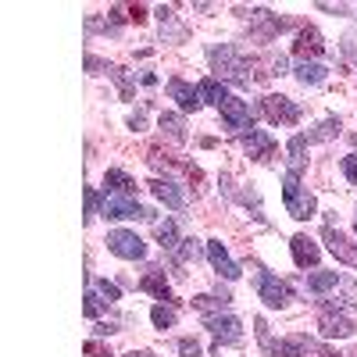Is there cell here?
<instances>
[{
    "label": "cell",
    "mask_w": 357,
    "mask_h": 357,
    "mask_svg": "<svg viewBox=\"0 0 357 357\" xmlns=\"http://www.w3.org/2000/svg\"><path fill=\"white\" fill-rule=\"evenodd\" d=\"M207 61H211V68H215L218 79H232V82H240V86H250V61L236 54V47H229V43L211 47V50H207Z\"/></svg>",
    "instance_id": "obj_1"
},
{
    "label": "cell",
    "mask_w": 357,
    "mask_h": 357,
    "mask_svg": "<svg viewBox=\"0 0 357 357\" xmlns=\"http://www.w3.org/2000/svg\"><path fill=\"white\" fill-rule=\"evenodd\" d=\"M282 204H286V211L296 218V222H307V218H314V193L301 183V175H293V172H286L282 175Z\"/></svg>",
    "instance_id": "obj_2"
},
{
    "label": "cell",
    "mask_w": 357,
    "mask_h": 357,
    "mask_svg": "<svg viewBox=\"0 0 357 357\" xmlns=\"http://www.w3.org/2000/svg\"><path fill=\"white\" fill-rule=\"evenodd\" d=\"M100 215L104 218H132V222H154V211L139 207L132 197H114V193H104L100 200Z\"/></svg>",
    "instance_id": "obj_3"
},
{
    "label": "cell",
    "mask_w": 357,
    "mask_h": 357,
    "mask_svg": "<svg viewBox=\"0 0 357 357\" xmlns=\"http://www.w3.org/2000/svg\"><path fill=\"white\" fill-rule=\"evenodd\" d=\"M261 107H250L247 100H240V97H229L225 104H222V122H225V129L229 132H247V129H254V114H257Z\"/></svg>",
    "instance_id": "obj_4"
},
{
    "label": "cell",
    "mask_w": 357,
    "mask_h": 357,
    "mask_svg": "<svg viewBox=\"0 0 357 357\" xmlns=\"http://www.w3.org/2000/svg\"><path fill=\"white\" fill-rule=\"evenodd\" d=\"M261 114L272 126H296V122H301V107H296L289 97H275V93L261 100Z\"/></svg>",
    "instance_id": "obj_5"
},
{
    "label": "cell",
    "mask_w": 357,
    "mask_h": 357,
    "mask_svg": "<svg viewBox=\"0 0 357 357\" xmlns=\"http://www.w3.org/2000/svg\"><path fill=\"white\" fill-rule=\"evenodd\" d=\"M107 250H111L114 257L139 261V257L146 254V243L139 240L136 232H129V229H114V232H107Z\"/></svg>",
    "instance_id": "obj_6"
},
{
    "label": "cell",
    "mask_w": 357,
    "mask_h": 357,
    "mask_svg": "<svg viewBox=\"0 0 357 357\" xmlns=\"http://www.w3.org/2000/svg\"><path fill=\"white\" fill-rule=\"evenodd\" d=\"M257 296L268 307H286L293 301V289L282 279H275L272 272H257Z\"/></svg>",
    "instance_id": "obj_7"
},
{
    "label": "cell",
    "mask_w": 357,
    "mask_h": 357,
    "mask_svg": "<svg viewBox=\"0 0 357 357\" xmlns=\"http://www.w3.org/2000/svg\"><path fill=\"white\" fill-rule=\"evenodd\" d=\"M204 325L211 329V336H215L218 347H222V343H240V340H243V325H240V318H236V314H207Z\"/></svg>",
    "instance_id": "obj_8"
},
{
    "label": "cell",
    "mask_w": 357,
    "mask_h": 357,
    "mask_svg": "<svg viewBox=\"0 0 357 357\" xmlns=\"http://www.w3.org/2000/svg\"><path fill=\"white\" fill-rule=\"evenodd\" d=\"M318 329H321V336H325V340H347V336L354 333V321H350L343 311H329V307H321V314H318Z\"/></svg>",
    "instance_id": "obj_9"
},
{
    "label": "cell",
    "mask_w": 357,
    "mask_h": 357,
    "mask_svg": "<svg viewBox=\"0 0 357 357\" xmlns=\"http://www.w3.org/2000/svg\"><path fill=\"white\" fill-rule=\"evenodd\" d=\"M207 261H211V268H215L222 279H229V282L240 279V264L229 257V250H225L222 240H207Z\"/></svg>",
    "instance_id": "obj_10"
},
{
    "label": "cell",
    "mask_w": 357,
    "mask_h": 357,
    "mask_svg": "<svg viewBox=\"0 0 357 357\" xmlns=\"http://www.w3.org/2000/svg\"><path fill=\"white\" fill-rule=\"evenodd\" d=\"M250 29H254V36L261 40V43H268V40H275L282 29H286V22L279 18V15H272V11H250Z\"/></svg>",
    "instance_id": "obj_11"
},
{
    "label": "cell",
    "mask_w": 357,
    "mask_h": 357,
    "mask_svg": "<svg viewBox=\"0 0 357 357\" xmlns=\"http://www.w3.org/2000/svg\"><path fill=\"white\" fill-rule=\"evenodd\" d=\"M243 151H247V158H254V161H272V158H275V139L268 136L264 129H250V132L243 136Z\"/></svg>",
    "instance_id": "obj_12"
},
{
    "label": "cell",
    "mask_w": 357,
    "mask_h": 357,
    "mask_svg": "<svg viewBox=\"0 0 357 357\" xmlns=\"http://www.w3.org/2000/svg\"><path fill=\"white\" fill-rule=\"evenodd\" d=\"M293 54L301 57V61H311V57H321L325 54V36L318 33V29H301L296 33V43H293Z\"/></svg>",
    "instance_id": "obj_13"
},
{
    "label": "cell",
    "mask_w": 357,
    "mask_h": 357,
    "mask_svg": "<svg viewBox=\"0 0 357 357\" xmlns=\"http://www.w3.org/2000/svg\"><path fill=\"white\" fill-rule=\"evenodd\" d=\"M325 243H329V250L343 261V264H350V268H357V247L347 240V236L333 225V222H325Z\"/></svg>",
    "instance_id": "obj_14"
},
{
    "label": "cell",
    "mask_w": 357,
    "mask_h": 357,
    "mask_svg": "<svg viewBox=\"0 0 357 357\" xmlns=\"http://www.w3.org/2000/svg\"><path fill=\"white\" fill-rule=\"evenodd\" d=\"M289 250H293V261H296V268H314V264L321 261V250H318V243H314V240H307L304 232H301V236H293V240H289Z\"/></svg>",
    "instance_id": "obj_15"
},
{
    "label": "cell",
    "mask_w": 357,
    "mask_h": 357,
    "mask_svg": "<svg viewBox=\"0 0 357 357\" xmlns=\"http://www.w3.org/2000/svg\"><path fill=\"white\" fill-rule=\"evenodd\" d=\"M168 97L172 100H178V107L183 111H200V89L197 86H190V82H183V79H172L168 82Z\"/></svg>",
    "instance_id": "obj_16"
},
{
    "label": "cell",
    "mask_w": 357,
    "mask_h": 357,
    "mask_svg": "<svg viewBox=\"0 0 357 357\" xmlns=\"http://www.w3.org/2000/svg\"><path fill=\"white\" fill-rule=\"evenodd\" d=\"M104 186H107V193H114V197H136V178L129 175V172H122V168H107V175H104Z\"/></svg>",
    "instance_id": "obj_17"
},
{
    "label": "cell",
    "mask_w": 357,
    "mask_h": 357,
    "mask_svg": "<svg viewBox=\"0 0 357 357\" xmlns=\"http://www.w3.org/2000/svg\"><path fill=\"white\" fill-rule=\"evenodd\" d=\"M146 186H151V193H154L161 204H168L172 211H178V207H186V197L175 190V183H172V178H151Z\"/></svg>",
    "instance_id": "obj_18"
},
{
    "label": "cell",
    "mask_w": 357,
    "mask_h": 357,
    "mask_svg": "<svg viewBox=\"0 0 357 357\" xmlns=\"http://www.w3.org/2000/svg\"><path fill=\"white\" fill-rule=\"evenodd\" d=\"M139 289H146L151 296H158L161 304H172V289H168V279H165L161 268H151V272L139 279Z\"/></svg>",
    "instance_id": "obj_19"
},
{
    "label": "cell",
    "mask_w": 357,
    "mask_h": 357,
    "mask_svg": "<svg viewBox=\"0 0 357 357\" xmlns=\"http://www.w3.org/2000/svg\"><path fill=\"white\" fill-rule=\"evenodd\" d=\"M286 154H289V172L301 175L304 165H307V136H293L289 146H286Z\"/></svg>",
    "instance_id": "obj_20"
},
{
    "label": "cell",
    "mask_w": 357,
    "mask_h": 357,
    "mask_svg": "<svg viewBox=\"0 0 357 357\" xmlns=\"http://www.w3.org/2000/svg\"><path fill=\"white\" fill-rule=\"evenodd\" d=\"M158 126H161V132H165L168 139H175V143H186V122H183V114H172V111H165V114L158 118Z\"/></svg>",
    "instance_id": "obj_21"
},
{
    "label": "cell",
    "mask_w": 357,
    "mask_h": 357,
    "mask_svg": "<svg viewBox=\"0 0 357 357\" xmlns=\"http://www.w3.org/2000/svg\"><path fill=\"white\" fill-rule=\"evenodd\" d=\"M197 89H200V100H204V104H218V107H222V104L229 100V89H225L215 75H211V79H204Z\"/></svg>",
    "instance_id": "obj_22"
},
{
    "label": "cell",
    "mask_w": 357,
    "mask_h": 357,
    "mask_svg": "<svg viewBox=\"0 0 357 357\" xmlns=\"http://www.w3.org/2000/svg\"><path fill=\"white\" fill-rule=\"evenodd\" d=\"M296 79H301L304 86H318V82L329 79V68L318 65V61H301L296 65Z\"/></svg>",
    "instance_id": "obj_23"
},
{
    "label": "cell",
    "mask_w": 357,
    "mask_h": 357,
    "mask_svg": "<svg viewBox=\"0 0 357 357\" xmlns=\"http://www.w3.org/2000/svg\"><path fill=\"white\" fill-rule=\"evenodd\" d=\"M154 236H158V243H161L168 254H175V250H178V243H183V240H178V229H175V222H172V218L158 222V225H154Z\"/></svg>",
    "instance_id": "obj_24"
},
{
    "label": "cell",
    "mask_w": 357,
    "mask_h": 357,
    "mask_svg": "<svg viewBox=\"0 0 357 357\" xmlns=\"http://www.w3.org/2000/svg\"><path fill=\"white\" fill-rule=\"evenodd\" d=\"M347 279L340 275V272H318V275H307V289L311 293H329V289H336V286H343Z\"/></svg>",
    "instance_id": "obj_25"
},
{
    "label": "cell",
    "mask_w": 357,
    "mask_h": 357,
    "mask_svg": "<svg viewBox=\"0 0 357 357\" xmlns=\"http://www.w3.org/2000/svg\"><path fill=\"white\" fill-rule=\"evenodd\" d=\"M311 347H314V340H307V336H286L279 343V357H307Z\"/></svg>",
    "instance_id": "obj_26"
},
{
    "label": "cell",
    "mask_w": 357,
    "mask_h": 357,
    "mask_svg": "<svg viewBox=\"0 0 357 357\" xmlns=\"http://www.w3.org/2000/svg\"><path fill=\"white\" fill-rule=\"evenodd\" d=\"M175 318H178L175 304H158V307L151 311V321H154V329H172V325H175Z\"/></svg>",
    "instance_id": "obj_27"
},
{
    "label": "cell",
    "mask_w": 357,
    "mask_h": 357,
    "mask_svg": "<svg viewBox=\"0 0 357 357\" xmlns=\"http://www.w3.org/2000/svg\"><path fill=\"white\" fill-rule=\"evenodd\" d=\"M200 254H204L200 240H183V243H178V250H175V261H178V264H186V261H197Z\"/></svg>",
    "instance_id": "obj_28"
},
{
    "label": "cell",
    "mask_w": 357,
    "mask_h": 357,
    "mask_svg": "<svg viewBox=\"0 0 357 357\" xmlns=\"http://www.w3.org/2000/svg\"><path fill=\"white\" fill-rule=\"evenodd\" d=\"M333 136H340V118H325V122L318 126V132H307V143H314V139H333Z\"/></svg>",
    "instance_id": "obj_29"
},
{
    "label": "cell",
    "mask_w": 357,
    "mask_h": 357,
    "mask_svg": "<svg viewBox=\"0 0 357 357\" xmlns=\"http://www.w3.org/2000/svg\"><path fill=\"white\" fill-rule=\"evenodd\" d=\"M254 325H257V340H261L264 354H268V357H279V343H272V333H268V321H264V318H257Z\"/></svg>",
    "instance_id": "obj_30"
},
{
    "label": "cell",
    "mask_w": 357,
    "mask_h": 357,
    "mask_svg": "<svg viewBox=\"0 0 357 357\" xmlns=\"http://www.w3.org/2000/svg\"><path fill=\"white\" fill-rule=\"evenodd\" d=\"M104 307H107V301H104V296H100L97 289H89V293H86V307H82V311H86V318H100V314H104Z\"/></svg>",
    "instance_id": "obj_31"
},
{
    "label": "cell",
    "mask_w": 357,
    "mask_h": 357,
    "mask_svg": "<svg viewBox=\"0 0 357 357\" xmlns=\"http://www.w3.org/2000/svg\"><path fill=\"white\" fill-rule=\"evenodd\" d=\"M89 286H93L100 296H104V301L107 304H114V301H122V289H118L114 282H107V279H93V282H89Z\"/></svg>",
    "instance_id": "obj_32"
},
{
    "label": "cell",
    "mask_w": 357,
    "mask_h": 357,
    "mask_svg": "<svg viewBox=\"0 0 357 357\" xmlns=\"http://www.w3.org/2000/svg\"><path fill=\"white\" fill-rule=\"evenodd\" d=\"M229 301H218V296H197V301H193V307L197 311H204V314H211V311H222Z\"/></svg>",
    "instance_id": "obj_33"
},
{
    "label": "cell",
    "mask_w": 357,
    "mask_h": 357,
    "mask_svg": "<svg viewBox=\"0 0 357 357\" xmlns=\"http://www.w3.org/2000/svg\"><path fill=\"white\" fill-rule=\"evenodd\" d=\"M161 40H186V29L175 25V18H168V22H161Z\"/></svg>",
    "instance_id": "obj_34"
},
{
    "label": "cell",
    "mask_w": 357,
    "mask_h": 357,
    "mask_svg": "<svg viewBox=\"0 0 357 357\" xmlns=\"http://www.w3.org/2000/svg\"><path fill=\"white\" fill-rule=\"evenodd\" d=\"M178 354H183V357H204L197 340H178Z\"/></svg>",
    "instance_id": "obj_35"
},
{
    "label": "cell",
    "mask_w": 357,
    "mask_h": 357,
    "mask_svg": "<svg viewBox=\"0 0 357 357\" xmlns=\"http://www.w3.org/2000/svg\"><path fill=\"white\" fill-rule=\"evenodd\" d=\"M86 357H114V354H111V347H104V343H97V340H89V343H86Z\"/></svg>",
    "instance_id": "obj_36"
},
{
    "label": "cell",
    "mask_w": 357,
    "mask_h": 357,
    "mask_svg": "<svg viewBox=\"0 0 357 357\" xmlns=\"http://www.w3.org/2000/svg\"><path fill=\"white\" fill-rule=\"evenodd\" d=\"M343 175L350 178V183H357V154H347L343 158Z\"/></svg>",
    "instance_id": "obj_37"
},
{
    "label": "cell",
    "mask_w": 357,
    "mask_h": 357,
    "mask_svg": "<svg viewBox=\"0 0 357 357\" xmlns=\"http://www.w3.org/2000/svg\"><path fill=\"white\" fill-rule=\"evenodd\" d=\"M93 215H97V193L86 190V222H93Z\"/></svg>",
    "instance_id": "obj_38"
},
{
    "label": "cell",
    "mask_w": 357,
    "mask_h": 357,
    "mask_svg": "<svg viewBox=\"0 0 357 357\" xmlns=\"http://www.w3.org/2000/svg\"><path fill=\"white\" fill-rule=\"evenodd\" d=\"M129 18H132L136 25H139V22H146V8H143V4H132V8H129Z\"/></svg>",
    "instance_id": "obj_39"
},
{
    "label": "cell",
    "mask_w": 357,
    "mask_h": 357,
    "mask_svg": "<svg viewBox=\"0 0 357 357\" xmlns=\"http://www.w3.org/2000/svg\"><path fill=\"white\" fill-rule=\"evenodd\" d=\"M307 357H340V354H333V350H325V347H318V343H314Z\"/></svg>",
    "instance_id": "obj_40"
},
{
    "label": "cell",
    "mask_w": 357,
    "mask_h": 357,
    "mask_svg": "<svg viewBox=\"0 0 357 357\" xmlns=\"http://www.w3.org/2000/svg\"><path fill=\"white\" fill-rule=\"evenodd\" d=\"M143 122H146V118H143V111H136V114L129 118V129H136V132H139V129H143Z\"/></svg>",
    "instance_id": "obj_41"
},
{
    "label": "cell",
    "mask_w": 357,
    "mask_h": 357,
    "mask_svg": "<svg viewBox=\"0 0 357 357\" xmlns=\"http://www.w3.org/2000/svg\"><path fill=\"white\" fill-rule=\"evenodd\" d=\"M275 75H286V57H282V54L275 57Z\"/></svg>",
    "instance_id": "obj_42"
},
{
    "label": "cell",
    "mask_w": 357,
    "mask_h": 357,
    "mask_svg": "<svg viewBox=\"0 0 357 357\" xmlns=\"http://www.w3.org/2000/svg\"><path fill=\"white\" fill-rule=\"evenodd\" d=\"M139 79H143V86H154V82H158V75H154V72H143Z\"/></svg>",
    "instance_id": "obj_43"
}]
</instances>
